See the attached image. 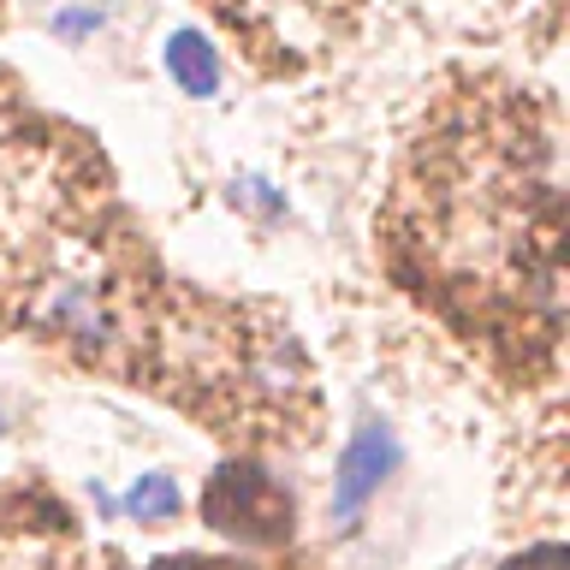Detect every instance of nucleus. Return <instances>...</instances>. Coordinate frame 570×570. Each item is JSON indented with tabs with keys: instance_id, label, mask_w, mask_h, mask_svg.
Wrapping results in <instances>:
<instances>
[{
	"instance_id": "1",
	"label": "nucleus",
	"mask_w": 570,
	"mask_h": 570,
	"mask_svg": "<svg viewBox=\"0 0 570 570\" xmlns=\"http://www.w3.org/2000/svg\"><path fill=\"white\" fill-rule=\"evenodd\" d=\"M203 511H208L214 529L249 534V541H274V534L285 529V517H292V505L274 493V481H267L262 470H249V463H226V470L214 475Z\"/></svg>"
},
{
	"instance_id": "2",
	"label": "nucleus",
	"mask_w": 570,
	"mask_h": 570,
	"mask_svg": "<svg viewBox=\"0 0 570 570\" xmlns=\"http://www.w3.org/2000/svg\"><path fill=\"white\" fill-rule=\"evenodd\" d=\"M392 470H399V440H392V428L363 422L356 440L345 445V458H338V475H333V517L338 523H356Z\"/></svg>"
},
{
	"instance_id": "3",
	"label": "nucleus",
	"mask_w": 570,
	"mask_h": 570,
	"mask_svg": "<svg viewBox=\"0 0 570 570\" xmlns=\"http://www.w3.org/2000/svg\"><path fill=\"white\" fill-rule=\"evenodd\" d=\"M167 71L185 96H214L220 89V60H214V48L196 30H178L167 42Z\"/></svg>"
},
{
	"instance_id": "4",
	"label": "nucleus",
	"mask_w": 570,
	"mask_h": 570,
	"mask_svg": "<svg viewBox=\"0 0 570 570\" xmlns=\"http://www.w3.org/2000/svg\"><path fill=\"white\" fill-rule=\"evenodd\" d=\"M125 511L137 517V523H167V517L178 511V488L173 475H142L131 493H125Z\"/></svg>"
},
{
	"instance_id": "5",
	"label": "nucleus",
	"mask_w": 570,
	"mask_h": 570,
	"mask_svg": "<svg viewBox=\"0 0 570 570\" xmlns=\"http://www.w3.org/2000/svg\"><path fill=\"white\" fill-rule=\"evenodd\" d=\"M505 570H570V552L564 547H534L523 559H511Z\"/></svg>"
},
{
	"instance_id": "6",
	"label": "nucleus",
	"mask_w": 570,
	"mask_h": 570,
	"mask_svg": "<svg viewBox=\"0 0 570 570\" xmlns=\"http://www.w3.org/2000/svg\"><path fill=\"white\" fill-rule=\"evenodd\" d=\"M232 196H238V203H249V208H262V214H279V208H285L279 196H267L262 178H238V185H232Z\"/></svg>"
},
{
	"instance_id": "7",
	"label": "nucleus",
	"mask_w": 570,
	"mask_h": 570,
	"mask_svg": "<svg viewBox=\"0 0 570 570\" xmlns=\"http://www.w3.org/2000/svg\"><path fill=\"white\" fill-rule=\"evenodd\" d=\"M101 7H83V12H60V18H53V30H60V36H89V30H101Z\"/></svg>"
},
{
	"instance_id": "8",
	"label": "nucleus",
	"mask_w": 570,
	"mask_h": 570,
	"mask_svg": "<svg viewBox=\"0 0 570 570\" xmlns=\"http://www.w3.org/2000/svg\"><path fill=\"white\" fill-rule=\"evenodd\" d=\"M0 428H7V410H0Z\"/></svg>"
}]
</instances>
